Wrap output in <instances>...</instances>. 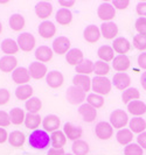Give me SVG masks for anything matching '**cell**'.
<instances>
[{
  "mask_svg": "<svg viewBox=\"0 0 146 155\" xmlns=\"http://www.w3.org/2000/svg\"><path fill=\"white\" fill-rule=\"evenodd\" d=\"M83 35H84L85 41H88V42H90V43H95V42H97V41L100 40L102 34H100V29L97 26L90 25V26H88L84 29Z\"/></svg>",
  "mask_w": 146,
  "mask_h": 155,
  "instance_id": "obj_19",
  "label": "cell"
},
{
  "mask_svg": "<svg viewBox=\"0 0 146 155\" xmlns=\"http://www.w3.org/2000/svg\"><path fill=\"white\" fill-rule=\"evenodd\" d=\"M129 126H130V131L133 133H143L146 128V121L143 118H133L129 121Z\"/></svg>",
  "mask_w": 146,
  "mask_h": 155,
  "instance_id": "obj_30",
  "label": "cell"
},
{
  "mask_svg": "<svg viewBox=\"0 0 146 155\" xmlns=\"http://www.w3.org/2000/svg\"><path fill=\"white\" fill-rule=\"evenodd\" d=\"M67 99L73 105L82 104L83 101L85 99V92L77 86H70L67 90Z\"/></svg>",
  "mask_w": 146,
  "mask_h": 155,
  "instance_id": "obj_4",
  "label": "cell"
},
{
  "mask_svg": "<svg viewBox=\"0 0 146 155\" xmlns=\"http://www.w3.org/2000/svg\"><path fill=\"white\" fill-rule=\"evenodd\" d=\"M35 57L40 62H48L53 58V50L47 46H40L35 50Z\"/></svg>",
  "mask_w": 146,
  "mask_h": 155,
  "instance_id": "obj_25",
  "label": "cell"
},
{
  "mask_svg": "<svg viewBox=\"0 0 146 155\" xmlns=\"http://www.w3.org/2000/svg\"><path fill=\"white\" fill-rule=\"evenodd\" d=\"M67 142V137L62 131H55L50 137V143L53 148H62Z\"/></svg>",
  "mask_w": 146,
  "mask_h": 155,
  "instance_id": "obj_27",
  "label": "cell"
},
{
  "mask_svg": "<svg viewBox=\"0 0 146 155\" xmlns=\"http://www.w3.org/2000/svg\"><path fill=\"white\" fill-rule=\"evenodd\" d=\"M137 142L143 149H146V132L140 133L137 137Z\"/></svg>",
  "mask_w": 146,
  "mask_h": 155,
  "instance_id": "obj_50",
  "label": "cell"
},
{
  "mask_svg": "<svg viewBox=\"0 0 146 155\" xmlns=\"http://www.w3.org/2000/svg\"><path fill=\"white\" fill-rule=\"evenodd\" d=\"M73 153L74 155H87L89 153V145L83 140H76L73 143Z\"/></svg>",
  "mask_w": 146,
  "mask_h": 155,
  "instance_id": "obj_36",
  "label": "cell"
},
{
  "mask_svg": "<svg viewBox=\"0 0 146 155\" xmlns=\"http://www.w3.org/2000/svg\"><path fill=\"white\" fill-rule=\"evenodd\" d=\"M137 13L141 18H146V2H139L137 5Z\"/></svg>",
  "mask_w": 146,
  "mask_h": 155,
  "instance_id": "obj_51",
  "label": "cell"
},
{
  "mask_svg": "<svg viewBox=\"0 0 146 155\" xmlns=\"http://www.w3.org/2000/svg\"><path fill=\"white\" fill-rule=\"evenodd\" d=\"M18 46L23 51H31L35 47V38L29 33H22L18 36Z\"/></svg>",
  "mask_w": 146,
  "mask_h": 155,
  "instance_id": "obj_5",
  "label": "cell"
},
{
  "mask_svg": "<svg viewBox=\"0 0 146 155\" xmlns=\"http://www.w3.org/2000/svg\"><path fill=\"white\" fill-rule=\"evenodd\" d=\"M130 42L124 38H118L114 41L112 43V49L114 51H116L117 54L119 55H125L129 50H130Z\"/></svg>",
  "mask_w": 146,
  "mask_h": 155,
  "instance_id": "obj_24",
  "label": "cell"
},
{
  "mask_svg": "<svg viewBox=\"0 0 146 155\" xmlns=\"http://www.w3.org/2000/svg\"><path fill=\"white\" fill-rule=\"evenodd\" d=\"M56 33V27L54 23L50 21H43L39 26V34L43 38V39H50L53 38Z\"/></svg>",
  "mask_w": 146,
  "mask_h": 155,
  "instance_id": "obj_20",
  "label": "cell"
},
{
  "mask_svg": "<svg viewBox=\"0 0 146 155\" xmlns=\"http://www.w3.org/2000/svg\"><path fill=\"white\" fill-rule=\"evenodd\" d=\"M25 118H26L25 112L20 107H15V109L11 110V112H9V119H11L12 124L21 125L25 121Z\"/></svg>",
  "mask_w": 146,
  "mask_h": 155,
  "instance_id": "obj_35",
  "label": "cell"
},
{
  "mask_svg": "<svg viewBox=\"0 0 146 155\" xmlns=\"http://www.w3.org/2000/svg\"><path fill=\"white\" fill-rule=\"evenodd\" d=\"M78 113L83 117V120L85 123H92L96 116H97V110L95 107H92L91 105H89L88 103L87 104H82L78 109Z\"/></svg>",
  "mask_w": 146,
  "mask_h": 155,
  "instance_id": "obj_10",
  "label": "cell"
},
{
  "mask_svg": "<svg viewBox=\"0 0 146 155\" xmlns=\"http://www.w3.org/2000/svg\"><path fill=\"white\" fill-rule=\"evenodd\" d=\"M64 155H74V154H64Z\"/></svg>",
  "mask_w": 146,
  "mask_h": 155,
  "instance_id": "obj_58",
  "label": "cell"
},
{
  "mask_svg": "<svg viewBox=\"0 0 146 155\" xmlns=\"http://www.w3.org/2000/svg\"><path fill=\"white\" fill-rule=\"evenodd\" d=\"M95 133H96L97 138H100L102 140H108L114 134V127L111 126V124H109V123L100 121V123H98V124L96 125Z\"/></svg>",
  "mask_w": 146,
  "mask_h": 155,
  "instance_id": "obj_6",
  "label": "cell"
},
{
  "mask_svg": "<svg viewBox=\"0 0 146 155\" xmlns=\"http://www.w3.org/2000/svg\"><path fill=\"white\" fill-rule=\"evenodd\" d=\"M124 155H143V148L138 143H130L124 148Z\"/></svg>",
  "mask_w": 146,
  "mask_h": 155,
  "instance_id": "obj_44",
  "label": "cell"
},
{
  "mask_svg": "<svg viewBox=\"0 0 146 155\" xmlns=\"http://www.w3.org/2000/svg\"><path fill=\"white\" fill-rule=\"evenodd\" d=\"M100 34L104 39L112 40L118 34V27L115 22H104L100 26Z\"/></svg>",
  "mask_w": 146,
  "mask_h": 155,
  "instance_id": "obj_12",
  "label": "cell"
},
{
  "mask_svg": "<svg viewBox=\"0 0 146 155\" xmlns=\"http://www.w3.org/2000/svg\"><path fill=\"white\" fill-rule=\"evenodd\" d=\"M1 31H2V25L0 22V34H1Z\"/></svg>",
  "mask_w": 146,
  "mask_h": 155,
  "instance_id": "obj_57",
  "label": "cell"
},
{
  "mask_svg": "<svg viewBox=\"0 0 146 155\" xmlns=\"http://www.w3.org/2000/svg\"><path fill=\"white\" fill-rule=\"evenodd\" d=\"M1 50H2V53L7 54L8 56H12V54H16L18 50H19L18 42H15L12 39L4 40L2 43H1Z\"/></svg>",
  "mask_w": 146,
  "mask_h": 155,
  "instance_id": "obj_28",
  "label": "cell"
},
{
  "mask_svg": "<svg viewBox=\"0 0 146 155\" xmlns=\"http://www.w3.org/2000/svg\"><path fill=\"white\" fill-rule=\"evenodd\" d=\"M29 74L31 77L34 79H41L47 75V67L43 63L40 62H33L29 65Z\"/></svg>",
  "mask_w": 146,
  "mask_h": 155,
  "instance_id": "obj_13",
  "label": "cell"
},
{
  "mask_svg": "<svg viewBox=\"0 0 146 155\" xmlns=\"http://www.w3.org/2000/svg\"><path fill=\"white\" fill-rule=\"evenodd\" d=\"M64 149L63 148H50L48 155H64Z\"/></svg>",
  "mask_w": 146,
  "mask_h": 155,
  "instance_id": "obj_53",
  "label": "cell"
},
{
  "mask_svg": "<svg viewBox=\"0 0 146 155\" xmlns=\"http://www.w3.org/2000/svg\"><path fill=\"white\" fill-rule=\"evenodd\" d=\"M129 123V117L123 110H115L110 116V124L115 128H123Z\"/></svg>",
  "mask_w": 146,
  "mask_h": 155,
  "instance_id": "obj_3",
  "label": "cell"
},
{
  "mask_svg": "<svg viewBox=\"0 0 146 155\" xmlns=\"http://www.w3.org/2000/svg\"><path fill=\"white\" fill-rule=\"evenodd\" d=\"M91 79L89 78V76L87 75H78L77 74L75 77L73 78V83H74V86H77L80 89H82L84 92L89 91L91 89Z\"/></svg>",
  "mask_w": 146,
  "mask_h": 155,
  "instance_id": "obj_22",
  "label": "cell"
},
{
  "mask_svg": "<svg viewBox=\"0 0 146 155\" xmlns=\"http://www.w3.org/2000/svg\"><path fill=\"white\" fill-rule=\"evenodd\" d=\"M116 138H117V141L121 145H126L127 146V145H130V142L133 139V134H132V132H131L130 130L124 128V130H119L118 131Z\"/></svg>",
  "mask_w": 146,
  "mask_h": 155,
  "instance_id": "obj_37",
  "label": "cell"
},
{
  "mask_svg": "<svg viewBox=\"0 0 146 155\" xmlns=\"http://www.w3.org/2000/svg\"><path fill=\"white\" fill-rule=\"evenodd\" d=\"M6 140H8V134L5 128H0V143H4Z\"/></svg>",
  "mask_w": 146,
  "mask_h": 155,
  "instance_id": "obj_54",
  "label": "cell"
},
{
  "mask_svg": "<svg viewBox=\"0 0 146 155\" xmlns=\"http://www.w3.org/2000/svg\"><path fill=\"white\" fill-rule=\"evenodd\" d=\"M60 124H61V120L60 118L55 114H49L47 116L43 121H42V125H43V128L46 132H55V131H59V127H60Z\"/></svg>",
  "mask_w": 146,
  "mask_h": 155,
  "instance_id": "obj_11",
  "label": "cell"
},
{
  "mask_svg": "<svg viewBox=\"0 0 146 155\" xmlns=\"http://www.w3.org/2000/svg\"><path fill=\"white\" fill-rule=\"evenodd\" d=\"M66 60L67 62L69 63L70 65H75L77 67L80 63L83 62V53L77 49V48H74V49H70L69 51L66 54Z\"/></svg>",
  "mask_w": 146,
  "mask_h": 155,
  "instance_id": "obj_21",
  "label": "cell"
},
{
  "mask_svg": "<svg viewBox=\"0 0 146 155\" xmlns=\"http://www.w3.org/2000/svg\"><path fill=\"white\" fill-rule=\"evenodd\" d=\"M8 141L13 147H21L25 143V134L20 131H14L8 135Z\"/></svg>",
  "mask_w": 146,
  "mask_h": 155,
  "instance_id": "obj_34",
  "label": "cell"
},
{
  "mask_svg": "<svg viewBox=\"0 0 146 155\" xmlns=\"http://www.w3.org/2000/svg\"><path fill=\"white\" fill-rule=\"evenodd\" d=\"M59 4L61 5L62 7H73L74 4H75V1H73V0H70V1H63V0H60Z\"/></svg>",
  "mask_w": 146,
  "mask_h": 155,
  "instance_id": "obj_55",
  "label": "cell"
},
{
  "mask_svg": "<svg viewBox=\"0 0 146 155\" xmlns=\"http://www.w3.org/2000/svg\"><path fill=\"white\" fill-rule=\"evenodd\" d=\"M138 64L141 69L146 70V53H143L138 56Z\"/></svg>",
  "mask_w": 146,
  "mask_h": 155,
  "instance_id": "obj_52",
  "label": "cell"
},
{
  "mask_svg": "<svg viewBox=\"0 0 146 155\" xmlns=\"http://www.w3.org/2000/svg\"><path fill=\"white\" fill-rule=\"evenodd\" d=\"M25 107L29 113H38L39 111L41 110V107H42V103L36 97H32V98H29L28 101H26Z\"/></svg>",
  "mask_w": 146,
  "mask_h": 155,
  "instance_id": "obj_39",
  "label": "cell"
},
{
  "mask_svg": "<svg viewBox=\"0 0 146 155\" xmlns=\"http://www.w3.org/2000/svg\"><path fill=\"white\" fill-rule=\"evenodd\" d=\"M97 55L98 57L100 58V61L103 62H110V61H114L115 58V51L112 49V47H109V46H102L98 49L97 51Z\"/></svg>",
  "mask_w": 146,
  "mask_h": 155,
  "instance_id": "obj_29",
  "label": "cell"
},
{
  "mask_svg": "<svg viewBox=\"0 0 146 155\" xmlns=\"http://www.w3.org/2000/svg\"><path fill=\"white\" fill-rule=\"evenodd\" d=\"M131 84L130 76L125 72H117L114 76V85L119 89V90H125L127 89Z\"/></svg>",
  "mask_w": 146,
  "mask_h": 155,
  "instance_id": "obj_18",
  "label": "cell"
},
{
  "mask_svg": "<svg viewBox=\"0 0 146 155\" xmlns=\"http://www.w3.org/2000/svg\"><path fill=\"white\" fill-rule=\"evenodd\" d=\"M112 67L118 72H124L130 68V60L126 55H118L112 61Z\"/></svg>",
  "mask_w": 146,
  "mask_h": 155,
  "instance_id": "obj_17",
  "label": "cell"
},
{
  "mask_svg": "<svg viewBox=\"0 0 146 155\" xmlns=\"http://www.w3.org/2000/svg\"><path fill=\"white\" fill-rule=\"evenodd\" d=\"M91 87L96 94L104 96L111 91V82L105 77H95L91 82Z\"/></svg>",
  "mask_w": 146,
  "mask_h": 155,
  "instance_id": "obj_2",
  "label": "cell"
},
{
  "mask_svg": "<svg viewBox=\"0 0 146 155\" xmlns=\"http://www.w3.org/2000/svg\"><path fill=\"white\" fill-rule=\"evenodd\" d=\"M87 101H88L89 105H91L95 109H100L104 105V98L100 94H96V93L89 94L88 98H87Z\"/></svg>",
  "mask_w": 146,
  "mask_h": 155,
  "instance_id": "obj_43",
  "label": "cell"
},
{
  "mask_svg": "<svg viewBox=\"0 0 146 155\" xmlns=\"http://www.w3.org/2000/svg\"><path fill=\"white\" fill-rule=\"evenodd\" d=\"M63 133L66 134V137L70 140H80V138L82 137V128L78 127V126H74L71 123H67L64 124V127H63Z\"/></svg>",
  "mask_w": 146,
  "mask_h": 155,
  "instance_id": "obj_16",
  "label": "cell"
},
{
  "mask_svg": "<svg viewBox=\"0 0 146 155\" xmlns=\"http://www.w3.org/2000/svg\"><path fill=\"white\" fill-rule=\"evenodd\" d=\"M29 146L35 149H45L50 142V137L45 130H35L28 138Z\"/></svg>",
  "mask_w": 146,
  "mask_h": 155,
  "instance_id": "obj_1",
  "label": "cell"
},
{
  "mask_svg": "<svg viewBox=\"0 0 146 155\" xmlns=\"http://www.w3.org/2000/svg\"><path fill=\"white\" fill-rule=\"evenodd\" d=\"M97 14H98V18L100 20L110 22V20H112L116 16V9L112 5L105 2V4L100 5V7L97 9Z\"/></svg>",
  "mask_w": 146,
  "mask_h": 155,
  "instance_id": "obj_7",
  "label": "cell"
},
{
  "mask_svg": "<svg viewBox=\"0 0 146 155\" xmlns=\"http://www.w3.org/2000/svg\"><path fill=\"white\" fill-rule=\"evenodd\" d=\"M9 27L15 31H21L25 27V18L21 14H13L9 18Z\"/></svg>",
  "mask_w": 146,
  "mask_h": 155,
  "instance_id": "obj_38",
  "label": "cell"
},
{
  "mask_svg": "<svg viewBox=\"0 0 146 155\" xmlns=\"http://www.w3.org/2000/svg\"><path fill=\"white\" fill-rule=\"evenodd\" d=\"M32 94H33V87L28 84L18 86V89L15 90L16 98L20 101H28L29 98H32Z\"/></svg>",
  "mask_w": 146,
  "mask_h": 155,
  "instance_id": "obj_31",
  "label": "cell"
},
{
  "mask_svg": "<svg viewBox=\"0 0 146 155\" xmlns=\"http://www.w3.org/2000/svg\"><path fill=\"white\" fill-rule=\"evenodd\" d=\"M73 20V14L68 8H61L57 11L56 13V21L60 23V25H69Z\"/></svg>",
  "mask_w": 146,
  "mask_h": 155,
  "instance_id": "obj_33",
  "label": "cell"
},
{
  "mask_svg": "<svg viewBox=\"0 0 146 155\" xmlns=\"http://www.w3.org/2000/svg\"><path fill=\"white\" fill-rule=\"evenodd\" d=\"M35 13L40 19H47L53 13V6L49 2H46V1L39 2L35 6Z\"/></svg>",
  "mask_w": 146,
  "mask_h": 155,
  "instance_id": "obj_23",
  "label": "cell"
},
{
  "mask_svg": "<svg viewBox=\"0 0 146 155\" xmlns=\"http://www.w3.org/2000/svg\"><path fill=\"white\" fill-rule=\"evenodd\" d=\"M139 97H140L139 91L137 89H133V87L125 90L123 92V94H122L123 103H126V104H129V103H131V101H137V99H139Z\"/></svg>",
  "mask_w": 146,
  "mask_h": 155,
  "instance_id": "obj_42",
  "label": "cell"
},
{
  "mask_svg": "<svg viewBox=\"0 0 146 155\" xmlns=\"http://www.w3.org/2000/svg\"><path fill=\"white\" fill-rule=\"evenodd\" d=\"M134 26H136V31L140 35H146V18H139Z\"/></svg>",
  "mask_w": 146,
  "mask_h": 155,
  "instance_id": "obj_46",
  "label": "cell"
},
{
  "mask_svg": "<svg viewBox=\"0 0 146 155\" xmlns=\"http://www.w3.org/2000/svg\"><path fill=\"white\" fill-rule=\"evenodd\" d=\"M46 82L50 87L57 89V87H60L63 84L64 78H63V75L60 71H50V72L47 74Z\"/></svg>",
  "mask_w": 146,
  "mask_h": 155,
  "instance_id": "obj_15",
  "label": "cell"
},
{
  "mask_svg": "<svg viewBox=\"0 0 146 155\" xmlns=\"http://www.w3.org/2000/svg\"><path fill=\"white\" fill-rule=\"evenodd\" d=\"M127 110L133 116H141L146 113V104L140 101H133L127 104Z\"/></svg>",
  "mask_w": 146,
  "mask_h": 155,
  "instance_id": "obj_26",
  "label": "cell"
},
{
  "mask_svg": "<svg viewBox=\"0 0 146 155\" xmlns=\"http://www.w3.org/2000/svg\"><path fill=\"white\" fill-rule=\"evenodd\" d=\"M70 48V40L66 36H59L53 42V50L56 54H67Z\"/></svg>",
  "mask_w": 146,
  "mask_h": 155,
  "instance_id": "obj_8",
  "label": "cell"
},
{
  "mask_svg": "<svg viewBox=\"0 0 146 155\" xmlns=\"http://www.w3.org/2000/svg\"><path fill=\"white\" fill-rule=\"evenodd\" d=\"M130 1L129 0H116L112 2V6L118 9H125V8L129 6Z\"/></svg>",
  "mask_w": 146,
  "mask_h": 155,
  "instance_id": "obj_49",
  "label": "cell"
},
{
  "mask_svg": "<svg viewBox=\"0 0 146 155\" xmlns=\"http://www.w3.org/2000/svg\"><path fill=\"white\" fill-rule=\"evenodd\" d=\"M11 124L9 114L5 111H0V127H6Z\"/></svg>",
  "mask_w": 146,
  "mask_h": 155,
  "instance_id": "obj_47",
  "label": "cell"
},
{
  "mask_svg": "<svg viewBox=\"0 0 146 155\" xmlns=\"http://www.w3.org/2000/svg\"><path fill=\"white\" fill-rule=\"evenodd\" d=\"M76 72L78 75H89L93 72V63L90 60H83V62L80 63L76 67Z\"/></svg>",
  "mask_w": 146,
  "mask_h": 155,
  "instance_id": "obj_40",
  "label": "cell"
},
{
  "mask_svg": "<svg viewBox=\"0 0 146 155\" xmlns=\"http://www.w3.org/2000/svg\"><path fill=\"white\" fill-rule=\"evenodd\" d=\"M140 83H141L143 89L146 90V71L145 72H143V75H141V77H140Z\"/></svg>",
  "mask_w": 146,
  "mask_h": 155,
  "instance_id": "obj_56",
  "label": "cell"
},
{
  "mask_svg": "<svg viewBox=\"0 0 146 155\" xmlns=\"http://www.w3.org/2000/svg\"><path fill=\"white\" fill-rule=\"evenodd\" d=\"M18 65V60L14 56H4L0 58V70L2 72H11L16 69Z\"/></svg>",
  "mask_w": 146,
  "mask_h": 155,
  "instance_id": "obj_14",
  "label": "cell"
},
{
  "mask_svg": "<svg viewBox=\"0 0 146 155\" xmlns=\"http://www.w3.org/2000/svg\"><path fill=\"white\" fill-rule=\"evenodd\" d=\"M12 78L13 81L15 82L16 84H20V85H25L29 82L31 79V74H29V70L26 69V68H16L13 74H12Z\"/></svg>",
  "mask_w": 146,
  "mask_h": 155,
  "instance_id": "obj_9",
  "label": "cell"
},
{
  "mask_svg": "<svg viewBox=\"0 0 146 155\" xmlns=\"http://www.w3.org/2000/svg\"><path fill=\"white\" fill-rule=\"evenodd\" d=\"M93 72L98 75V77H104L110 72V67L108 63L103 62V61H97L96 63H93Z\"/></svg>",
  "mask_w": 146,
  "mask_h": 155,
  "instance_id": "obj_41",
  "label": "cell"
},
{
  "mask_svg": "<svg viewBox=\"0 0 146 155\" xmlns=\"http://www.w3.org/2000/svg\"><path fill=\"white\" fill-rule=\"evenodd\" d=\"M133 45L138 50H146V35H136L133 38Z\"/></svg>",
  "mask_w": 146,
  "mask_h": 155,
  "instance_id": "obj_45",
  "label": "cell"
},
{
  "mask_svg": "<svg viewBox=\"0 0 146 155\" xmlns=\"http://www.w3.org/2000/svg\"><path fill=\"white\" fill-rule=\"evenodd\" d=\"M41 124V118L38 113H27L26 114V118H25V125L27 128L29 130H36L39 126Z\"/></svg>",
  "mask_w": 146,
  "mask_h": 155,
  "instance_id": "obj_32",
  "label": "cell"
},
{
  "mask_svg": "<svg viewBox=\"0 0 146 155\" xmlns=\"http://www.w3.org/2000/svg\"><path fill=\"white\" fill-rule=\"evenodd\" d=\"M11 97V93L7 89H0V105L7 104Z\"/></svg>",
  "mask_w": 146,
  "mask_h": 155,
  "instance_id": "obj_48",
  "label": "cell"
}]
</instances>
